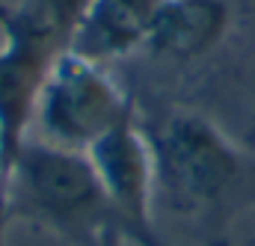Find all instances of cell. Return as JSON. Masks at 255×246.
Listing matches in <instances>:
<instances>
[{
  "instance_id": "obj_9",
  "label": "cell",
  "mask_w": 255,
  "mask_h": 246,
  "mask_svg": "<svg viewBox=\"0 0 255 246\" xmlns=\"http://www.w3.org/2000/svg\"><path fill=\"white\" fill-rule=\"evenodd\" d=\"M6 9H9V6H3V3H0V24H3V18H6Z\"/></svg>"
},
{
  "instance_id": "obj_2",
  "label": "cell",
  "mask_w": 255,
  "mask_h": 246,
  "mask_svg": "<svg viewBox=\"0 0 255 246\" xmlns=\"http://www.w3.org/2000/svg\"><path fill=\"white\" fill-rule=\"evenodd\" d=\"M145 133L154 151L157 193L181 214L220 205L244 178L247 154L196 110H169Z\"/></svg>"
},
{
  "instance_id": "obj_5",
  "label": "cell",
  "mask_w": 255,
  "mask_h": 246,
  "mask_svg": "<svg viewBox=\"0 0 255 246\" xmlns=\"http://www.w3.org/2000/svg\"><path fill=\"white\" fill-rule=\"evenodd\" d=\"M60 54L15 36L3 33L0 45V166L9 184L12 166L21 154V145L30 139L36 116V101L45 83L51 62Z\"/></svg>"
},
{
  "instance_id": "obj_7",
  "label": "cell",
  "mask_w": 255,
  "mask_h": 246,
  "mask_svg": "<svg viewBox=\"0 0 255 246\" xmlns=\"http://www.w3.org/2000/svg\"><path fill=\"white\" fill-rule=\"evenodd\" d=\"M226 27L229 9L223 0H166L142 51L160 60H199L226 36Z\"/></svg>"
},
{
  "instance_id": "obj_8",
  "label": "cell",
  "mask_w": 255,
  "mask_h": 246,
  "mask_svg": "<svg viewBox=\"0 0 255 246\" xmlns=\"http://www.w3.org/2000/svg\"><path fill=\"white\" fill-rule=\"evenodd\" d=\"M89 3L92 0H18L6 9L0 33H15L54 54H63L71 48Z\"/></svg>"
},
{
  "instance_id": "obj_1",
  "label": "cell",
  "mask_w": 255,
  "mask_h": 246,
  "mask_svg": "<svg viewBox=\"0 0 255 246\" xmlns=\"http://www.w3.org/2000/svg\"><path fill=\"white\" fill-rule=\"evenodd\" d=\"M63 238L74 246H116L128 232L104 193L86 151H68L30 136L9 178V217Z\"/></svg>"
},
{
  "instance_id": "obj_3",
  "label": "cell",
  "mask_w": 255,
  "mask_h": 246,
  "mask_svg": "<svg viewBox=\"0 0 255 246\" xmlns=\"http://www.w3.org/2000/svg\"><path fill=\"white\" fill-rule=\"evenodd\" d=\"M130 113H136L133 101L101 62L63 51L45 74L33 127H39V139L51 145L89 151Z\"/></svg>"
},
{
  "instance_id": "obj_4",
  "label": "cell",
  "mask_w": 255,
  "mask_h": 246,
  "mask_svg": "<svg viewBox=\"0 0 255 246\" xmlns=\"http://www.w3.org/2000/svg\"><path fill=\"white\" fill-rule=\"evenodd\" d=\"M86 157L92 160L104 193L110 196L128 241L136 246H166L154 226V199H157V169L154 151L145 133V124L136 113L104 133Z\"/></svg>"
},
{
  "instance_id": "obj_6",
  "label": "cell",
  "mask_w": 255,
  "mask_h": 246,
  "mask_svg": "<svg viewBox=\"0 0 255 246\" xmlns=\"http://www.w3.org/2000/svg\"><path fill=\"white\" fill-rule=\"evenodd\" d=\"M163 3L166 0H92L68 51L101 65L142 51Z\"/></svg>"
}]
</instances>
